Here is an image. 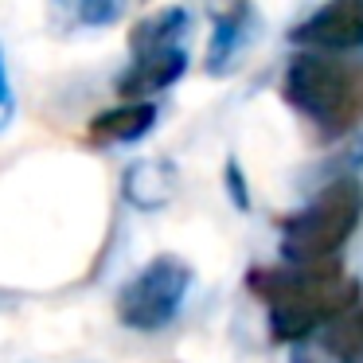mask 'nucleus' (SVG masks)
<instances>
[{
  "mask_svg": "<svg viewBox=\"0 0 363 363\" xmlns=\"http://www.w3.org/2000/svg\"><path fill=\"white\" fill-rule=\"evenodd\" d=\"M250 293L266 301L269 336L277 344H297V340L320 332L336 316H344L352 305H359V281L344 274L340 258L324 262H285L246 274Z\"/></svg>",
  "mask_w": 363,
  "mask_h": 363,
  "instance_id": "obj_1",
  "label": "nucleus"
},
{
  "mask_svg": "<svg viewBox=\"0 0 363 363\" xmlns=\"http://www.w3.org/2000/svg\"><path fill=\"white\" fill-rule=\"evenodd\" d=\"M281 94L324 137H344L363 121V67L328 51H301L285 67Z\"/></svg>",
  "mask_w": 363,
  "mask_h": 363,
  "instance_id": "obj_2",
  "label": "nucleus"
},
{
  "mask_svg": "<svg viewBox=\"0 0 363 363\" xmlns=\"http://www.w3.org/2000/svg\"><path fill=\"white\" fill-rule=\"evenodd\" d=\"M363 219V184L344 176L332 180L301 215L285 223L281 250L289 262H324L340 258L344 242L355 235Z\"/></svg>",
  "mask_w": 363,
  "mask_h": 363,
  "instance_id": "obj_3",
  "label": "nucleus"
},
{
  "mask_svg": "<svg viewBox=\"0 0 363 363\" xmlns=\"http://www.w3.org/2000/svg\"><path fill=\"white\" fill-rule=\"evenodd\" d=\"M191 289V266L176 254H160L152 258L141 274L125 281L118 293V320L137 332H157L180 313L184 297Z\"/></svg>",
  "mask_w": 363,
  "mask_h": 363,
  "instance_id": "obj_4",
  "label": "nucleus"
},
{
  "mask_svg": "<svg viewBox=\"0 0 363 363\" xmlns=\"http://www.w3.org/2000/svg\"><path fill=\"white\" fill-rule=\"evenodd\" d=\"M289 40L308 51H328V55L359 51L363 48V0H332L320 12H313L301 28H293Z\"/></svg>",
  "mask_w": 363,
  "mask_h": 363,
  "instance_id": "obj_5",
  "label": "nucleus"
},
{
  "mask_svg": "<svg viewBox=\"0 0 363 363\" xmlns=\"http://www.w3.org/2000/svg\"><path fill=\"white\" fill-rule=\"evenodd\" d=\"M184 71H188V55H184L180 48L152 51V55H137L133 67L118 79V94L125 98V102H141V98H149V94L168 90Z\"/></svg>",
  "mask_w": 363,
  "mask_h": 363,
  "instance_id": "obj_6",
  "label": "nucleus"
},
{
  "mask_svg": "<svg viewBox=\"0 0 363 363\" xmlns=\"http://www.w3.org/2000/svg\"><path fill=\"white\" fill-rule=\"evenodd\" d=\"M152 125H157V102L141 98V102H125V106H113V110L98 113L86 125V137L94 145H133Z\"/></svg>",
  "mask_w": 363,
  "mask_h": 363,
  "instance_id": "obj_7",
  "label": "nucleus"
},
{
  "mask_svg": "<svg viewBox=\"0 0 363 363\" xmlns=\"http://www.w3.org/2000/svg\"><path fill=\"white\" fill-rule=\"evenodd\" d=\"M172 188H176V172L164 160H137L121 176V196L137 211H160L172 199Z\"/></svg>",
  "mask_w": 363,
  "mask_h": 363,
  "instance_id": "obj_8",
  "label": "nucleus"
},
{
  "mask_svg": "<svg viewBox=\"0 0 363 363\" xmlns=\"http://www.w3.org/2000/svg\"><path fill=\"white\" fill-rule=\"evenodd\" d=\"M215 12V40H211V51H207V67L215 74L227 71V63L235 59L238 43H242V28H246V0H215L211 4Z\"/></svg>",
  "mask_w": 363,
  "mask_h": 363,
  "instance_id": "obj_9",
  "label": "nucleus"
},
{
  "mask_svg": "<svg viewBox=\"0 0 363 363\" xmlns=\"http://www.w3.org/2000/svg\"><path fill=\"white\" fill-rule=\"evenodd\" d=\"M188 32V12L184 9H160L152 16H145L141 24L133 28L129 35V51L137 55H152V51H168V48H180V35Z\"/></svg>",
  "mask_w": 363,
  "mask_h": 363,
  "instance_id": "obj_10",
  "label": "nucleus"
},
{
  "mask_svg": "<svg viewBox=\"0 0 363 363\" xmlns=\"http://www.w3.org/2000/svg\"><path fill=\"white\" fill-rule=\"evenodd\" d=\"M324 347H328L340 363H363V301L328 324Z\"/></svg>",
  "mask_w": 363,
  "mask_h": 363,
  "instance_id": "obj_11",
  "label": "nucleus"
},
{
  "mask_svg": "<svg viewBox=\"0 0 363 363\" xmlns=\"http://www.w3.org/2000/svg\"><path fill=\"white\" fill-rule=\"evenodd\" d=\"M121 12H125V0H79V20L90 28L113 24Z\"/></svg>",
  "mask_w": 363,
  "mask_h": 363,
  "instance_id": "obj_12",
  "label": "nucleus"
},
{
  "mask_svg": "<svg viewBox=\"0 0 363 363\" xmlns=\"http://www.w3.org/2000/svg\"><path fill=\"white\" fill-rule=\"evenodd\" d=\"M12 113H16V98H12L9 74H4V55H0V133L12 125Z\"/></svg>",
  "mask_w": 363,
  "mask_h": 363,
  "instance_id": "obj_13",
  "label": "nucleus"
},
{
  "mask_svg": "<svg viewBox=\"0 0 363 363\" xmlns=\"http://www.w3.org/2000/svg\"><path fill=\"white\" fill-rule=\"evenodd\" d=\"M227 191H230V196H235V203L242 207V211H246V207H250V196H246L242 172H238V164H235V160H230V164H227Z\"/></svg>",
  "mask_w": 363,
  "mask_h": 363,
  "instance_id": "obj_14",
  "label": "nucleus"
}]
</instances>
